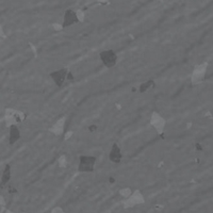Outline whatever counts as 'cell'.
Segmentation results:
<instances>
[{"instance_id":"cell-1","label":"cell","mask_w":213,"mask_h":213,"mask_svg":"<svg viewBox=\"0 0 213 213\" xmlns=\"http://www.w3.org/2000/svg\"><path fill=\"white\" fill-rule=\"evenodd\" d=\"M97 163V158L94 156H80L78 163L79 173H92Z\"/></svg>"},{"instance_id":"cell-2","label":"cell","mask_w":213,"mask_h":213,"mask_svg":"<svg viewBox=\"0 0 213 213\" xmlns=\"http://www.w3.org/2000/svg\"><path fill=\"white\" fill-rule=\"evenodd\" d=\"M99 60L103 66L107 68H113L117 64V61H118V56H117V53L115 52V50L113 49H105V50H102L100 53H99Z\"/></svg>"},{"instance_id":"cell-3","label":"cell","mask_w":213,"mask_h":213,"mask_svg":"<svg viewBox=\"0 0 213 213\" xmlns=\"http://www.w3.org/2000/svg\"><path fill=\"white\" fill-rule=\"evenodd\" d=\"M208 63H202V64H196L193 68L192 71V76H191V82L193 85H197L204 81L205 76L207 74V69H208Z\"/></svg>"},{"instance_id":"cell-4","label":"cell","mask_w":213,"mask_h":213,"mask_svg":"<svg viewBox=\"0 0 213 213\" xmlns=\"http://www.w3.org/2000/svg\"><path fill=\"white\" fill-rule=\"evenodd\" d=\"M68 71H68L67 68H61V69H58V71H51V73L49 74V77L51 78L53 83H54L58 87H62V86L64 85V82L66 81Z\"/></svg>"},{"instance_id":"cell-5","label":"cell","mask_w":213,"mask_h":213,"mask_svg":"<svg viewBox=\"0 0 213 213\" xmlns=\"http://www.w3.org/2000/svg\"><path fill=\"white\" fill-rule=\"evenodd\" d=\"M149 123L159 133H162L165 129V126H166V120L157 112H153L150 115Z\"/></svg>"},{"instance_id":"cell-6","label":"cell","mask_w":213,"mask_h":213,"mask_svg":"<svg viewBox=\"0 0 213 213\" xmlns=\"http://www.w3.org/2000/svg\"><path fill=\"white\" fill-rule=\"evenodd\" d=\"M109 160L111 161L112 163H115V164H118L122 162L123 160V150L120 148L117 143H114L110 149V153H109Z\"/></svg>"},{"instance_id":"cell-7","label":"cell","mask_w":213,"mask_h":213,"mask_svg":"<svg viewBox=\"0 0 213 213\" xmlns=\"http://www.w3.org/2000/svg\"><path fill=\"white\" fill-rule=\"evenodd\" d=\"M79 23L78 18H77V15H76V12L73 11V10H66L65 13H64V18H63V28H68V27L73 26L75 24Z\"/></svg>"},{"instance_id":"cell-8","label":"cell","mask_w":213,"mask_h":213,"mask_svg":"<svg viewBox=\"0 0 213 213\" xmlns=\"http://www.w3.org/2000/svg\"><path fill=\"white\" fill-rule=\"evenodd\" d=\"M64 127H65V117H61L60 120H58L56 122V124H53L52 126L50 127L49 131L52 132L53 134L60 135L63 133Z\"/></svg>"},{"instance_id":"cell-9","label":"cell","mask_w":213,"mask_h":213,"mask_svg":"<svg viewBox=\"0 0 213 213\" xmlns=\"http://www.w3.org/2000/svg\"><path fill=\"white\" fill-rule=\"evenodd\" d=\"M10 133H9V143L13 145L20 138V130L16 125L10 126Z\"/></svg>"},{"instance_id":"cell-10","label":"cell","mask_w":213,"mask_h":213,"mask_svg":"<svg viewBox=\"0 0 213 213\" xmlns=\"http://www.w3.org/2000/svg\"><path fill=\"white\" fill-rule=\"evenodd\" d=\"M15 111L16 110H13V109H7V110H5V114H4V123H5V125H7L8 127H10V126H12V125L17 124L15 120V117H14V115H15Z\"/></svg>"},{"instance_id":"cell-11","label":"cell","mask_w":213,"mask_h":213,"mask_svg":"<svg viewBox=\"0 0 213 213\" xmlns=\"http://www.w3.org/2000/svg\"><path fill=\"white\" fill-rule=\"evenodd\" d=\"M11 179V165L7 164L2 173V177H1V184L0 187H3L7 183L9 182V180Z\"/></svg>"},{"instance_id":"cell-12","label":"cell","mask_w":213,"mask_h":213,"mask_svg":"<svg viewBox=\"0 0 213 213\" xmlns=\"http://www.w3.org/2000/svg\"><path fill=\"white\" fill-rule=\"evenodd\" d=\"M153 85H155V81L153 80H147V81L140 84L138 91H140V93H145V92L149 90L150 87H153Z\"/></svg>"},{"instance_id":"cell-13","label":"cell","mask_w":213,"mask_h":213,"mask_svg":"<svg viewBox=\"0 0 213 213\" xmlns=\"http://www.w3.org/2000/svg\"><path fill=\"white\" fill-rule=\"evenodd\" d=\"M58 165L60 166V167H66L67 166V159H66V157L65 156H61L59 159H58Z\"/></svg>"},{"instance_id":"cell-14","label":"cell","mask_w":213,"mask_h":213,"mask_svg":"<svg viewBox=\"0 0 213 213\" xmlns=\"http://www.w3.org/2000/svg\"><path fill=\"white\" fill-rule=\"evenodd\" d=\"M76 15H77V18H78L79 23H83V22L85 20V13H84L82 10L76 11Z\"/></svg>"},{"instance_id":"cell-15","label":"cell","mask_w":213,"mask_h":213,"mask_svg":"<svg viewBox=\"0 0 213 213\" xmlns=\"http://www.w3.org/2000/svg\"><path fill=\"white\" fill-rule=\"evenodd\" d=\"M52 28L54 31H58V32H60V31H62L64 29L63 28V25L60 23H54L52 24Z\"/></svg>"},{"instance_id":"cell-16","label":"cell","mask_w":213,"mask_h":213,"mask_svg":"<svg viewBox=\"0 0 213 213\" xmlns=\"http://www.w3.org/2000/svg\"><path fill=\"white\" fill-rule=\"evenodd\" d=\"M73 134H74V132L73 131H71V130H68V131H66L65 133H64V138H63V140L64 141H68L69 138L73 136Z\"/></svg>"},{"instance_id":"cell-17","label":"cell","mask_w":213,"mask_h":213,"mask_svg":"<svg viewBox=\"0 0 213 213\" xmlns=\"http://www.w3.org/2000/svg\"><path fill=\"white\" fill-rule=\"evenodd\" d=\"M74 79V76H73V73L71 71H68L67 74V78H66V81H71Z\"/></svg>"},{"instance_id":"cell-18","label":"cell","mask_w":213,"mask_h":213,"mask_svg":"<svg viewBox=\"0 0 213 213\" xmlns=\"http://www.w3.org/2000/svg\"><path fill=\"white\" fill-rule=\"evenodd\" d=\"M89 129H90V132H95V131H96V129H98V127H97V126H91Z\"/></svg>"},{"instance_id":"cell-19","label":"cell","mask_w":213,"mask_h":213,"mask_svg":"<svg viewBox=\"0 0 213 213\" xmlns=\"http://www.w3.org/2000/svg\"><path fill=\"white\" fill-rule=\"evenodd\" d=\"M0 36H2V38H5V35H4V32L3 30H2V27L0 26Z\"/></svg>"},{"instance_id":"cell-20","label":"cell","mask_w":213,"mask_h":213,"mask_svg":"<svg viewBox=\"0 0 213 213\" xmlns=\"http://www.w3.org/2000/svg\"><path fill=\"white\" fill-rule=\"evenodd\" d=\"M122 194H125V195H128V194H129V190H128V189H125V190H123V191H122Z\"/></svg>"},{"instance_id":"cell-21","label":"cell","mask_w":213,"mask_h":213,"mask_svg":"<svg viewBox=\"0 0 213 213\" xmlns=\"http://www.w3.org/2000/svg\"><path fill=\"white\" fill-rule=\"evenodd\" d=\"M9 193H16V190H15V189H12V187H11V189L9 190Z\"/></svg>"},{"instance_id":"cell-22","label":"cell","mask_w":213,"mask_h":213,"mask_svg":"<svg viewBox=\"0 0 213 213\" xmlns=\"http://www.w3.org/2000/svg\"><path fill=\"white\" fill-rule=\"evenodd\" d=\"M98 2H100V3H103V2H107L108 0H97Z\"/></svg>"},{"instance_id":"cell-23","label":"cell","mask_w":213,"mask_h":213,"mask_svg":"<svg viewBox=\"0 0 213 213\" xmlns=\"http://www.w3.org/2000/svg\"><path fill=\"white\" fill-rule=\"evenodd\" d=\"M110 182H111V183L114 182V178H110Z\"/></svg>"},{"instance_id":"cell-24","label":"cell","mask_w":213,"mask_h":213,"mask_svg":"<svg viewBox=\"0 0 213 213\" xmlns=\"http://www.w3.org/2000/svg\"><path fill=\"white\" fill-rule=\"evenodd\" d=\"M1 204H3V202H2V197L0 196V205H1Z\"/></svg>"},{"instance_id":"cell-25","label":"cell","mask_w":213,"mask_h":213,"mask_svg":"<svg viewBox=\"0 0 213 213\" xmlns=\"http://www.w3.org/2000/svg\"><path fill=\"white\" fill-rule=\"evenodd\" d=\"M157 1H158V2H163L164 0H157Z\"/></svg>"}]
</instances>
